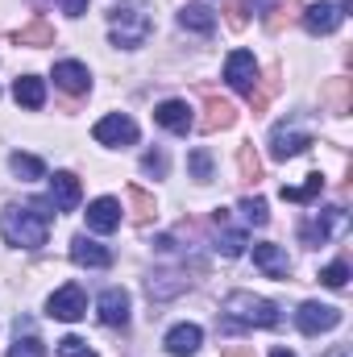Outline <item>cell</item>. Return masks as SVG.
<instances>
[{
  "label": "cell",
  "instance_id": "17",
  "mask_svg": "<svg viewBox=\"0 0 353 357\" xmlns=\"http://www.w3.org/2000/svg\"><path fill=\"white\" fill-rule=\"evenodd\" d=\"M71 262L75 266H88V270H104V266H112V254L100 241H91V237H75L71 241Z\"/></svg>",
  "mask_w": 353,
  "mask_h": 357
},
{
  "label": "cell",
  "instance_id": "2",
  "mask_svg": "<svg viewBox=\"0 0 353 357\" xmlns=\"http://www.w3.org/2000/svg\"><path fill=\"white\" fill-rule=\"evenodd\" d=\"M108 33H112V42L125 46V50L146 46V38L154 33V21H150V13H146V0H125V4H117V8L108 13Z\"/></svg>",
  "mask_w": 353,
  "mask_h": 357
},
{
  "label": "cell",
  "instance_id": "6",
  "mask_svg": "<svg viewBox=\"0 0 353 357\" xmlns=\"http://www.w3.org/2000/svg\"><path fill=\"white\" fill-rule=\"evenodd\" d=\"M46 312H50L54 320H67V324H75V320H84V316H88V295H84V287H75V282H67V287H59V291L50 295V303H46Z\"/></svg>",
  "mask_w": 353,
  "mask_h": 357
},
{
  "label": "cell",
  "instance_id": "41",
  "mask_svg": "<svg viewBox=\"0 0 353 357\" xmlns=\"http://www.w3.org/2000/svg\"><path fill=\"white\" fill-rule=\"evenodd\" d=\"M270 357H295V354H291V349H274Z\"/></svg>",
  "mask_w": 353,
  "mask_h": 357
},
{
  "label": "cell",
  "instance_id": "21",
  "mask_svg": "<svg viewBox=\"0 0 353 357\" xmlns=\"http://www.w3.org/2000/svg\"><path fill=\"white\" fill-rule=\"evenodd\" d=\"M204 112H208V116L200 121V125H204V133H216V129H229V125L237 121V108H233L229 100H216V96L208 100V108H204Z\"/></svg>",
  "mask_w": 353,
  "mask_h": 357
},
{
  "label": "cell",
  "instance_id": "4",
  "mask_svg": "<svg viewBox=\"0 0 353 357\" xmlns=\"http://www.w3.org/2000/svg\"><path fill=\"white\" fill-rule=\"evenodd\" d=\"M350 225V216H345V208H324V212H312V220H303L299 225V237H303V245H324V241H333V233H341Z\"/></svg>",
  "mask_w": 353,
  "mask_h": 357
},
{
  "label": "cell",
  "instance_id": "27",
  "mask_svg": "<svg viewBox=\"0 0 353 357\" xmlns=\"http://www.w3.org/2000/svg\"><path fill=\"white\" fill-rule=\"evenodd\" d=\"M237 212H241V220H246V225H258V229L270 220V212H266V199H258V195H246V199L237 204Z\"/></svg>",
  "mask_w": 353,
  "mask_h": 357
},
{
  "label": "cell",
  "instance_id": "19",
  "mask_svg": "<svg viewBox=\"0 0 353 357\" xmlns=\"http://www.w3.org/2000/svg\"><path fill=\"white\" fill-rule=\"evenodd\" d=\"M179 25H183V29H191V33H212V29H216V13H212L208 4L191 0V4H183V8H179Z\"/></svg>",
  "mask_w": 353,
  "mask_h": 357
},
{
  "label": "cell",
  "instance_id": "9",
  "mask_svg": "<svg viewBox=\"0 0 353 357\" xmlns=\"http://www.w3.org/2000/svg\"><path fill=\"white\" fill-rule=\"evenodd\" d=\"M225 79L233 91H250L254 96V84H258V59L250 50H233L225 59Z\"/></svg>",
  "mask_w": 353,
  "mask_h": 357
},
{
  "label": "cell",
  "instance_id": "34",
  "mask_svg": "<svg viewBox=\"0 0 353 357\" xmlns=\"http://www.w3.org/2000/svg\"><path fill=\"white\" fill-rule=\"evenodd\" d=\"M59 357H96L88 341H80V337H63L59 341Z\"/></svg>",
  "mask_w": 353,
  "mask_h": 357
},
{
  "label": "cell",
  "instance_id": "26",
  "mask_svg": "<svg viewBox=\"0 0 353 357\" xmlns=\"http://www.w3.org/2000/svg\"><path fill=\"white\" fill-rule=\"evenodd\" d=\"M187 287V278H179V274H150V299H171V295H179Z\"/></svg>",
  "mask_w": 353,
  "mask_h": 357
},
{
  "label": "cell",
  "instance_id": "37",
  "mask_svg": "<svg viewBox=\"0 0 353 357\" xmlns=\"http://www.w3.org/2000/svg\"><path fill=\"white\" fill-rule=\"evenodd\" d=\"M63 13L67 17H84L88 13V0H63Z\"/></svg>",
  "mask_w": 353,
  "mask_h": 357
},
{
  "label": "cell",
  "instance_id": "35",
  "mask_svg": "<svg viewBox=\"0 0 353 357\" xmlns=\"http://www.w3.org/2000/svg\"><path fill=\"white\" fill-rule=\"evenodd\" d=\"M274 88H278V71H270V75H266V84H262V91H258V96H250L254 112H262L266 104H270V96H274Z\"/></svg>",
  "mask_w": 353,
  "mask_h": 357
},
{
  "label": "cell",
  "instance_id": "38",
  "mask_svg": "<svg viewBox=\"0 0 353 357\" xmlns=\"http://www.w3.org/2000/svg\"><path fill=\"white\" fill-rule=\"evenodd\" d=\"M324 357H350V349H345V345H337V349H329Z\"/></svg>",
  "mask_w": 353,
  "mask_h": 357
},
{
  "label": "cell",
  "instance_id": "16",
  "mask_svg": "<svg viewBox=\"0 0 353 357\" xmlns=\"http://www.w3.org/2000/svg\"><path fill=\"white\" fill-rule=\"evenodd\" d=\"M54 88H63L67 96H84V91L91 88V75L84 63H54Z\"/></svg>",
  "mask_w": 353,
  "mask_h": 357
},
{
  "label": "cell",
  "instance_id": "31",
  "mask_svg": "<svg viewBox=\"0 0 353 357\" xmlns=\"http://www.w3.org/2000/svg\"><path fill=\"white\" fill-rule=\"evenodd\" d=\"M8 357H46V345H42L38 337H21V333H17V345L8 349Z\"/></svg>",
  "mask_w": 353,
  "mask_h": 357
},
{
  "label": "cell",
  "instance_id": "8",
  "mask_svg": "<svg viewBox=\"0 0 353 357\" xmlns=\"http://www.w3.org/2000/svg\"><path fill=\"white\" fill-rule=\"evenodd\" d=\"M312 146V133L308 129H299V125H274V133H270V158H278V162H287V158H295V154H303Z\"/></svg>",
  "mask_w": 353,
  "mask_h": 357
},
{
  "label": "cell",
  "instance_id": "24",
  "mask_svg": "<svg viewBox=\"0 0 353 357\" xmlns=\"http://www.w3.org/2000/svg\"><path fill=\"white\" fill-rule=\"evenodd\" d=\"M320 191H324V175L316 171V175H308V183H299V187H283V199L287 204H312Z\"/></svg>",
  "mask_w": 353,
  "mask_h": 357
},
{
  "label": "cell",
  "instance_id": "23",
  "mask_svg": "<svg viewBox=\"0 0 353 357\" xmlns=\"http://www.w3.org/2000/svg\"><path fill=\"white\" fill-rule=\"evenodd\" d=\"M8 171L21 178V183H38V178H46V162L33 158V154H21V150H17V154L8 158Z\"/></svg>",
  "mask_w": 353,
  "mask_h": 357
},
{
  "label": "cell",
  "instance_id": "20",
  "mask_svg": "<svg viewBox=\"0 0 353 357\" xmlns=\"http://www.w3.org/2000/svg\"><path fill=\"white\" fill-rule=\"evenodd\" d=\"M200 341H204L200 324H175V328L167 333V354L187 357V354H195V349H200Z\"/></svg>",
  "mask_w": 353,
  "mask_h": 357
},
{
  "label": "cell",
  "instance_id": "25",
  "mask_svg": "<svg viewBox=\"0 0 353 357\" xmlns=\"http://www.w3.org/2000/svg\"><path fill=\"white\" fill-rule=\"evenodd\" d=\"M13 42H17V46H54V29H50L46 21H33V25L17 29Z\"/></svg>",
  "mask_w": 353,
  "mask_h": 357
},
{
  "label": "cell",
  "instance_id": "29",
  "mask_svg": "<svg viewBox=\"0 0 353 357\" xmlns=\"http://www.w3.org/2000/svg\"><path fill=\"white\" fill-rule=\"evenodd\" d=\"M324 100L333 104L337 116H345V108H350V84H345V79H333V84L324 88Z\"/></svg>",
  "mask_w": 353,
  "mask_h": 357
},
{
  "label": "cell",
  "instance_id": "18",
  "mask_svg": "<svg viewBox=\"0 0 353 357\" xmlns=\"http://www.w3.org/2000/svg\"><path fill=\"white\" fill-rule=\"evenodd\" d=\"M341 21H345V13H341L337 4H324V0H320V4H308V8H303L308 33H333Z\"/></svg>",
  "mask_w": 353,
  "mask_h": 357
},
{
  "label": "cell",
  "instance_id": "12",
  "mask_svg": "<svg viewBox=\"0 0 353 357\" xmlns=\"http://www.w3.org/2000/svg\"><path fill=\"white\" fill-rule=\"evenodd\" d=\"M80 199H84V187H80V178L71 175V171H59V175L50 178V204L59 212H75Z\"/></svg>",
  "mask_w": 353,
  "mask_h": 357
},
{
  "label": "cell",
  "instance_id": "7",
  "mask_svg": "<svg viewBox=\"0 0 353 357\" xmlns=\"http://www.w3.org/2000/svg\"><path fill=\"white\" fill-rule=\"evenodd\" d=\"M295 324H299V333H308V337H320V333H333L337 324H341V307H333V303H303L299 312H295Z\"/></svg>",
  "mask_w": 353,
  "mask_h": 357
},
{
  "label": "cell",
  "instance_id": "33",
  "mask_svg": "<svg viewBox=\"0 0 353 357\" xmlns=\"http://www.w3.org/2000/svg\"><path fill=\"white\" fill-rule=\"evenodd\" d=\"M320 282H324V287H333V291H341V287L350 282V266H345V262L324 266V270H320Z\"/></svg>",
  "mask_w": 353,
  "mask_h": 357
},
{
  "label": "cell",
  "instance_id": "32",
  "mask_svg": "<svg viewBox=\"0 0 353 357\" xmlns=\"http://www.w3.org/2000/svg\"><path fill=\"white\" fill-rule=\"evenodd\" d=\"M187 167H191V175L200 178V183H208V178H212V154H208V150H191Z\"/></svg>",
  "mask_w": 353,
  "mask_h": 357
},
{
  "label": "cell",
  "instance_id": "13",
  "mask_svg": "<svg viewBox=\"0 0 353 357\" xmlns=\"http://www.w3.org/2000/svg\"><path fill=\"white\" fill-rule=\"evenodd\" d=\"M154 121H158L163 129H171V133H179V137H187V129L195 125V116H191L187 100H163V104L154 108Z\"/></svg>",
  "mask_w": 353,
  "mask_h": 357
},
{
  "label": "cell",
  "instance_id": "5",
  "mask_svg": "<svg viewBox=\"0 0 353 357\" xmlns=\"http://www.w3.org/2000/svg\"><path fill=\"white\" fill-rule=\"evenodd\" d=\"M91 137H96L100 146H133V142H137V125H133V116H125V112H108V116L96 121Z\"/></svg>",
  "mask_w": 353,
  "mask_h": 357
},
{
  "label": "cell",
  "instance_id": "30",
  "mask_svg": "<svg viewBox=\"0 0 353 357\" xmlns=\"http://www.w3.org/2000/svg\"><path fill=\"white\" fill-rule=\"evenodd\" d=\"M237 167H241V178H250V183H258V178H262V162H258V154H254L250 146H241V150H237Z\"/></svg>",
  "mask_w": 353,
  "mask_h": 357
},
{
  "label": "cell",
  "instance_id": "15",
  "mask_svg": "<svg viewBox=\"0 0 353 357\" xmlns=\"http://www.w3.org/2000/svg\"><path fill=\"white\" fill-rule=\"evenodd\" d=\"M121 225V204L112 195H100L88 204V229L91 233H112Z\"/></svg>",
  "mask_w": 353,
  "mask_h": 357
},
{
  "label": "cell",
  "instance_id": "39",
  "mask_svg": "<svg viewBox=\"0 0 353 357\" xmlns=\"http://www.w3.org/2000/svg\"><path fill=\"white\" fill-rule=\"evenodd\" d=\"M225 357H254V349H229Z\"/></svg>",
  "mask_w": 353,
  "mask_h": 357
},
{
  "label": "cell",
  "instance_id": "11",
  "mask_svg": "<svg viewBox=\"0 0 353 357\" xmlns=\"http://www.w3.org/2000/svg\"><path fill=\"white\" fill-rule=\"evenodd\" d=\"M96 312H100V324L125 328V324H129V291H125V287H108V291L100 295Z\"/></svg>",
  "mask_w": 353,
  "mask_h": 357
},
{
  "label": "cell",
  "instance_id": "3",
  "mask_svg": "<svg viewBox=\"0 0 353 357\" xmlns=\"http://www.w3.org/2000/svg\"><path fill=\"white\" fill-rule=\"evenodd\" d=\"M274 324H278V307L262 295L233 291L225 299V328H274Z\"/></svg>",
  "mask_w": 353,
  "mask_h": 357
},
{
  "label": "cell",
  "instance_id": "28",
  "mask_svg": "<svg viewBox=\"0 0 353 357\" xmlns=\"http://www.w3.org/2000/svg\"><path fill=\"white\" fill-rule=\"evenodd\" d=\"M125 195H129V208H133V220H137V225H146V220L154 216V199H150V195H146L142 187H129Z\"/></svg>",
  "mask_w": 353,
  "mask_h": 357
},
{
  "label": "cell",
  "instance_id": "36",
  "mask_svg": "<svg viewBox=\"0 0 353 357\" xmlns=\"http://www.w3.org/2000/svg\"><path fill=\"white\" fill-rule=\"evenodd\" d=\"M142 171H146V175H167V154H163V150H150V154H146V158H142Z\"/></svg>",
  "mask_w": 353,
  "mask_h": 357
},
{
  "label": "cell",
  "instance_id": "10",
  "mask_svg": "<svg viewBox=\"0 0 353 357\" xmlns=\"http://www.w3.org/2000/svg\"><path fill=\"white\" fill-rule=\"evenodd\" d=\"M212 225H216V254L220 258H241L246 254V229L229 225V212L225 208L212 212Z\"/></svg>",
  "mask_w": 353,
  "mask_h": 357
},
{
  "label": "cell",
  "instance_id": "40",
  "mask_svg": "<svg viewBox=\"0 0 353 357\" xmlns=\"http://www.w3.org/2000/svg\"><path fill=\"white\" fill-rule=\"evenodd\" d=\"M250 4H254V8H270V4H274V0H250Z\"/></svg>",
  "mask_w": 353,
  "mask_h": 357
},
{
  "label": "cell",
  "instance_id": "22",
  "mask_svg": "<svg viewBox=\"0 0 353 357\" xmlns=\"http://www.w3.org/2000/svg\"><path fill=\"white\" fill-rule=\"evenodd\" d=\"M13 96H17L21 108H42V104H46V84H42L38 75H21V79L13 84Z\"/></svg>",
  "mask_w": 353,
  "mask_h": 357
},
{
  "label": "cell",
  "instance_id": "14",
  "mask_svg": "<svg viewBox=\"0 0 353 357\" xmlns=\"http://www.w3.org/2000/svg\"><path fill=\"white\" fill-rule=\"evenodd\" d=\"M254 266L262 270L266 278H287V274H291V258H287L283 245L258 241V245H254Z\"/></svg>",
  "mask_w": 353,
  "mask_h": 357
},
{
  "label": "cell",
  "instance_id": "1",
  "mask_svg": "<svg viewBox=\"0 0 353 357\" xmlns=\"http://www.w3.org/2000/svg\"><path fill=\"white\" fill-rule=\"evenodd\" d=\"M50 208L46 199H33V204H8L0 212V233L8 245L17 250H42L46 237H50Z\"/></svg>",
  "mask_w": 353,
  "mask_h": 357
}]
</instances>
